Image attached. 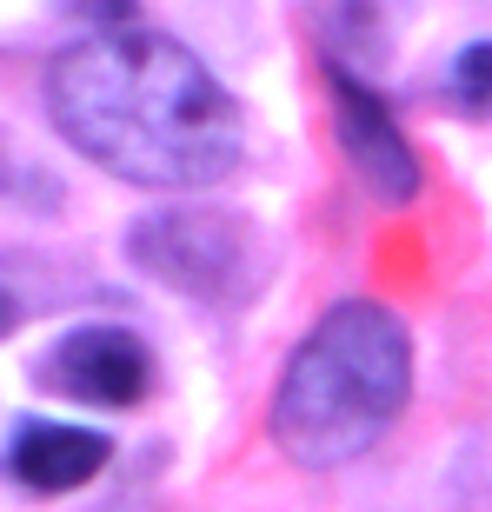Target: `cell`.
Masks as SVG:
<instances>
[{
  "instance_id": "6da1fadb",
  "label": "cell",
  "mask_w": 492,
  "mask_h": 512,
  "mask_svg": "<svg viewBox=\"0 0 492 512\" xmlns=\"http://www.w3.org/2000/svg\"><path fill=\"white\" fill-rule=\"evenodd\" d=\"M47 114L94 167L133 187H213L240 167V107L207 60L147 27H114L47 67Z\"/></svg>"
},
{
  "instance_id": "7a4b0ae2",
  "label": "cell",
  "mask_w": 492,
  "mask_h": 512,
  "mask_svg": "<svg viewBox=\"0 0 492 512\" xmlns=\"http://www.w3.org/2000/svg\"><path fill=\"white\" fill-rule=\"evenodd\" d=\"M406 393H413V340L399 313L379 300H340L286 360L266 426L293 466L326 473L373 453L379 433L406 413Z\"/></svg>"
},
{
  "instance_id": "3957f363",
  "label": "cell",
  "mask_w": 492,
  "mask_h": 512,
  "mask_svg": "<svg viewBox=\"0 0 492 512\" xmlns=\"http://www.w3.org/2000/svg\"><path fill=\"white\" fill-rule=\"evenodd\" d=\"M127 253L140 273L160 286L187 293L200 306H240L260 293L266 280V247L240 213L220 207H160L147 220H133Z\"/></svg>"
},
{
  "instance_id": "277c9868",
  "label": "cell",
  "mask_w": 492,
  "mask_h": 512,
  "mask_svg": "<svg viewBox=\"0 0 492 512\" xmlns=\"http://www.w3.org/2000/svg\"><path fill=\"white\" fill-rule=\"evenodd\" d=\"M40 386L80 399V406H140L153 393V353L127 326H80L40 360Z\"/></svg>"
},
{
  "instance_id": "5b68a950",
  "label": "cell",
  "mask_w": 492,
  "mask_h": 512,
  "mask_svg": "<svg viewBox=\"0 0 492 512\" xmlns=\"http://www.w3.org/2000/svg\"><path fill=\"white\" fill-rule=\"evenodd\" d=\"M326 87H333L340 147H346V160H353V173L366 180V193H373V200H386V207H406V200L419 193V153L406 147L399 120L379 107V94L366 87L360 74L326 67Z\"/></svg>"
},
{
  "instance_id": "8992f818",
  "label": "cell",
  "mask_w": 492,
  "mask_h": 512,
  "mask_svg": "<svg viewBox=\"0 0 492 512\" xmlns=\"http://www.w3.org/2000/svg\"><path fill=\"white\" fill-rule=\"evenodd\" d=\"M114 459V439L87 433V426H60V419H27L7 446V473L27 486V493H74L94 473H107Z\"/></svg>"
},
{
  "instance_id": "52a82bcc",
  "label": "cell",
  "mask_w": 492,
  "mask_h": 512,
  "mask_svg": "<svg viewBox=\"0 0 492 512\" xmlns=\"http://www.w3.org/2000/svg\"><path fill=\"white\" fill-rule=\"evenodd\" d=\"M313 14H320V40L333 47L326 67L353 74V67L386 60V20H379L373 0H313Z\"/></svg>"
},
{
  "instance_id": "ba28073f",
  "label": "cell",
  "mask_w": 492,
  "mask_h": 512,
  "mask_svg": "<svg viewBox=\"0 0 492 512\" xmlns=\"http://www.w3.org/2000/svg\"><path fill=\"white\" fill-rule=\"evenodd\" d=\"M453 100L466 114H492V40H473L453 60Z\"/></svg>"
},
{
  "instance_id": "9c48e42d",
  "label": "cell",
  "mask_w": 492,
  "mask_h": 512,
  "mask_svg": "<svg viewBox=\"0 0 492 512\" xmlns=\"http://www.w3.org/2000/svg\"><path fill=\"white\" fill-rule=\"evenodd\" d=\"M74 14H87V20H100V34H114V27H127V14H133V0H67Z\"/></svg>"
},
{
  "instance_id": "30bf717a",
  "label": "cell",
  "mask_w": 492,
  "mask_h": 512,
  "mask_svg": "<svg viewBox=\"0 0 492 512\" xmlns=\"http://www.w3.org/2000/svg\"><path fill=\"white\" fill-rule=\"evenodd\" d=\"M20 326V306H14V293H0V340Z\"/></svg>"
},
{
  "instance_id": "8fae6325",
  "label": "cell",
  "mask_w": 492,
  "mask_h": 512,
  "mask_svg": "<svg viewBox=\"0 0 492 512\" xmlns=\"http://www.w3.org/2000/svg\"><path fill=\"white\" fill-rule=\"evenodd\" d=\"M0 187H7V147H0Z\"/></svg>"
}]
</instances>
